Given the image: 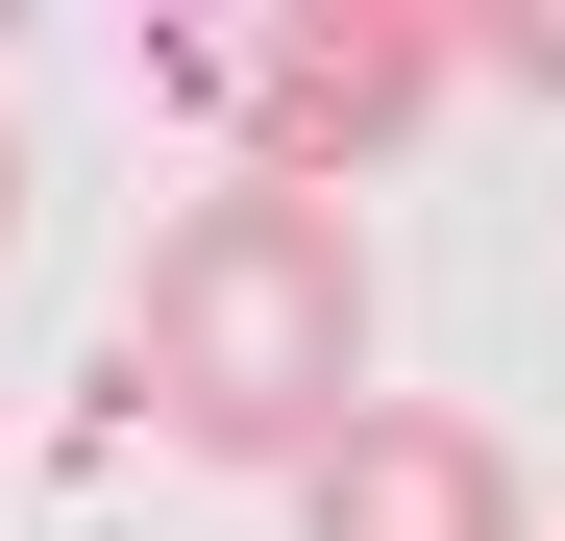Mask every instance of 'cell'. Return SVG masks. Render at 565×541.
Segmentation results:
<instances>
[{
	"label": "cell",
	"instance_id": "1",
	"mask_svg": "<svg viewBox=\"0 0 565 541\" xmlns=\"http://www.w3.org/2000/svg\"><path fill=\"white\" fill-rule=\"evenodd\" d=\"M124 394L198 468H320L369 418V246H344V198H270V172L172 198L148 296H124Z\"/></svg>",
	"mask_w": 565,
	"mask_h": 541
},
{
	"label": "cell",
	"instance_id": "5",
	"mask_svg": "<svg viewBox=\"0 0 565 541\" xmlns=\"http://www.w3.org/2000/svg\"><path fill=\"white\" fill-rule=\"evenodd\" d=\"M0 246H25V124H0Z\"/></svg>",
	"mask_w": 565,
	"mask_h": 541
},
{
	"label": "cell",
	"instance_id": "6",
	"mask_svg": "<svg viewBox=\"0 0 565 541\" xmlns=\"http://www.w3.org/2000/svg\"><path fill=\"white\" fill-rule=\"evenodd\" d=\"M541 541H565V492H541Z\"/></svg>",
	"mask_w": 565,
	"mask_h": 541
},
{
	"label": "cell",
	"instance_id": "2",
	"mask_svg": "<svg viewBox=\"0 0 565 541\" xmlns=\"http://www.w3.org/2000/svg\"><path fill=\"white\" fill-rule=\"evenodd\" d=\"M198 74L246 99V172H270V198H344V172L443 99V25H394V0H320V25H246V50H198Z\"/></svg>",
	"mask_w": 565,
	"mask_h": 541
},
{
	"label": "cell",
	"instance_id": "3",
	"mask_svg": "<svg viewBox=\"0 0 565 541\" xmlns=\"http://www.w3.org/2000/svg\"><path fill=\"white\" fill-rule=\"evenodd\" d=\"M296 541H541V492H516V443L467 394H369L296 468Z\"/></svg>",
	"mask_w": 565,
	"mask_h": 541
},
{
	"label": "cell",
	"instance_id": "4",
	"mask_svg": "<svg viewBox=\"0 0 565 541\" xmlns=\"http://www.w3.org/2000/svg\"><path fill=\"white\" fill-rule=\"evenodd\" d=\"M492 74H516V99H565V0H541V25H492Z\"/></svg>",
	"mask_w": 565,
	"mask_h": 541
}]
</instances>
